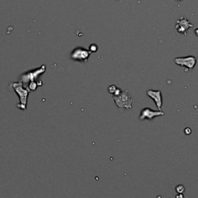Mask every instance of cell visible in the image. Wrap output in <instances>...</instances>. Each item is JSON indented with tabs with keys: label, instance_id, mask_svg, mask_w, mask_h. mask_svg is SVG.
<instances>
[{
	"label": "cell",
	"instance_id": "1",
	"mask_svg": "<svg viewBox=\"0 0 198 198\" xmlns=\"http://www.w3.org/2000/svg\"><path fill=\"white\" fill-rule=\"evenodd\" d=\"M113 99L120 112H124L132 108L133 99L131 98L128 91H122L116 95H113Z\"/></svg>",
	"mask_w": 198,
	"mask_h": 198
},
{
	"label": "cell",
	"instance_id": "2",
	"mask_svg": "<svg viewBox=\"0 0 198 198\" xmlns=\"http://www.w3.org/2000/svg\"><path fill=\"white\" fill-rule=\"evenodd\" d=\"M12 88L16 91V93L19 98V104L17 107L21 110L25 111L26 109V104H27V98H28L29 91L23 88V81L15 82L12 84Z\"/></svg>",
	"mask_w": 198,
	"mask_h": 198
},
{
	"label": "cell",
	"instance_id": "3",
	"mask_svg": "<svg viewBox=\"0 0 198 198\" xmlns=\"http://www.w3.org/2000/svg\"><path fill=\"white\" fill-rule=\"evenodd\" d=\"M90 55H91L90 50H88L82 47H77L72 51L71 54H70V57L74 60L87 62Z\"/></svg>",
	"mask_w": 198,
	"mask_h": 198
},
{
	"label": "cell",
	"instance_id": "4",
	"mask_svg": "<svg viewBox=\"0 0 198 198\" xmlns=\"http://www.w3.org/2000/svg\"><path fill=\"white\" fill-rule=\"evenodd\" d=\"M164 115V112H162L161 110L155 111L149 108H145L142 109L140 112V115L138 117L139 121H143L145 119L147 120H153L156 117L158 116H162Z\"/></svg>",
	"mask_w": 198,
	"mask_h": 198
},
{
	"label": "cell",
	"instance_id": "5",
	"mask_svg": "<svg viewBox=\"0 0 198 198\" xmlns=\"http://www.w3.org/2000/svg\"><path fill=\"white\" fill-rule=\"evenodd\" d=\"M174 62L180 66L186 67L187 68H188V70H193L196 63V58L193 56L177 57L174 59Z\"/></svg>",
	"mask_w": 198,
	"mask_h": 198
},
{
	"label": "cell",
	"instance_id": "6",
	"mask_svg": "<svg viewBox=\"0 0 198 198\" xmlns=\"http://www.w3.org/2000/svg\"><path fill=\"white\" fill-rule=\"evenodd\" d=\"M192 26H193V25L190 24L187 19H185L184 17H182L180 19L177 21L176 29H177V30L179 32L180 34L185 35L187 34V32L188 31V30L190 27H192Z\"/></svg>",
	"mask_w": 198,
	"mask_h": 198
},
{
	"label": "cell",
	"instance_id": "7",
	"mask_svg": "<svg viewBox=\"0 0 198 198\" xmlns=\"http://www.w3.org/2000/svg\"><path fill=\"white\" fill-rule=\"evenodd\" d=\"M147 95L154 101L158 109H159V110H161L162 105H163V99H162L161 91H154V90H148Z\"/></svg>",
	"mask_w": 198,
	"mask_h": 198
},
{
	"label": "cell",
	"instance_id": "8",
	"mask_svg": "<svg viewBox=\"0 0 198 198\" xmlns=\"http://www.w3.org/2000/svg\"><path fill=\"white\" fill-rule=\"evenodd\" d=\"M45 66H42L40 69H38L37 70H35V71L32 72V73H30V74H25V75L23 76V77H26V80H29L30 81H34V79H36L37 77V76L40 75L41 74L44 73L45 71Z\"/></svg>",
	"mask_w": 198,
	"mask_h": 198
},
{
	"label": "cell",
	"instance_id": "9",
	"mask_svg": "<svg viewBox=\"0 0 198 198\" xmlns=\"http://www.w3.org/2000/svg\"><path fill=\"white\" fill-rule=\"evenodd\" d=\"M37 87H38V85H37V83L34 82V81H31V83H30V85H29V88H30V90H32V91H35Z\"/></svg>",
	"mask_w": 198,
	"mask_h": 198
},
{
	"label": "cell",
	"instance_id": "10",
	"mask_svg": "<svg viewBox=\"0 0 198 198\" xmlns=\"http://www.w3.org/2000/svg\"><path fill=\"white\" fill-rule=\"evenodd\" d=\"M176 190L179 193H183L184 190H185V188H184V187L183 186V185H178V186L176 187Z\"/></svg>",
	"mask_w": 198,
	"mask_h": 198
},
{
	"label": "cell",
	"instance_id": "11",
	"mask_svg": "<svg viewBox=\"0 0 198 198\" xmlns=\"http://www.w3.org/2000/svg\"><path fill=\"white\" fill-rule=\"evenodd\" d=\"M116 89H117V88H116L115 85H112V86H110L109 88H108V91H109V93L113 95V94L115 93V91H116Z\"/></svg>",
	"mask_w": 198,
	"mask_h": 198
},
{
	"label": "cell",
	"instance_id": "12",
	"mask_svg": "<svg viewBox=\"0 0 198 198\" xmlns=\"http://www.w3.org/2000/svg\"><path fill=\"white\" fill-rule=\"evenodd\" d=\"M89 50L90 52H96L98 50V46L95 45V44H91V46L89 47Z\"/></svg>",
	"mask_w": 198,
	"mask_h": 198
},
{
	"label": "cell",
	"instance_id": "13",
	"mask_svg": "<svg viewBox=\"0 0 198 198\" xmlns=\"http://www.w3.org/2000/svg\"><path fill=\"white\" fill-rule=\"evenodd\" d=\"M184 132H185L186 135H190L191 133V129L190 128H186L184 130Z\"/></svg>",
	"mask_w": 198,
	"mask_h": 198
},
{
	"label": "cell",
	"instance_id": "14",
	"mask_svg": "<svg viewBox=\"0 0 198 198\" xmlns=\"http://www.w3.org/2000/svg\"><path fill=\"white\" fill-rule=\"evenodd\" d=\"M194 33H195V34H196V35L198 37V28L196 29V30H194Z\"/></svg>",
	"mask_w": 198,
	"mask_h": 198
}]
</instances>
